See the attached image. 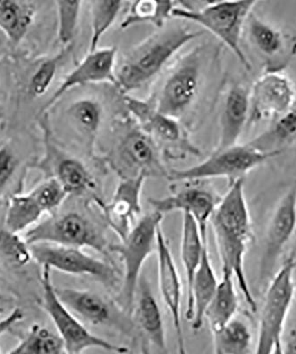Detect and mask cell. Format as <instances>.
I'll return each mask as SVG.
<instances>
[{"instance_id": "3", "label": "cell", "mask_w": 296, "mask_h": 354, "mask_svg": "<svg viewBox=\"0 0 296 354\" xmlns=\"http://www.w3.org/2000/svg\"><path fill=\"white\" fill-rule=\"evenodd\" d=\"M256 0L243 1H181L176 2L172 17L200 25L225 44L247 71L251 64L241 47L248 19L253 12Z\"/></svg>"}, {"instance_id": "16", "label": "cell", "mask_w": 296, "mask_h": 354, "mask_svg": "<svg viewBox=\"0 0 296 354\" xmlns=\"http://www.w3.org/2000/svg\"><path fill=\"white\" fill-rule=\"evenodd\" d=\"M116 59L118 49L115 47H106L88 53L73 71L66 75L57 90L41 109L39 115H46L63 95L75 87L100 83H109L116 86Z\"/></svg>"}, {"instance_id": "19", "label": "cell", "mask_w": 296, "mask_h": 354, "mask_svg": "<svg viewBox=\"0 0 296 354\" xmlns=\"http://www.w3.org/2000/svg\"><path fill=\"white\" fill-rule=\"evenodd\" d=\"M43 128L46 153L37 167L47 177L57 180L68 195L83 196L94 189L95 182L86 166L77 158L59 150L52 142V134L47 125L44 124Z\"/></svg>"}, {"instance_id": "8", "label": "cell", "mask_w": 296, "mask_h": 354, "mask_svg": "<svg viewBox=\"0 0 296 354\" xmlns=\"http://www.w3.org/2000/svg\"><path fill=\"white\" fill-rule=\"evenodd\" d=\"M41 284L43 308L55 324L68 354H82L91 348H99L119 354L128 353L126 347L110 343L91 333L83 322L63 304L55 292L50 268H43Z\"/></svg>"}, {"instance_id": "38", "label": "cell", "mask_w": 296, "mask_h": 354, "mask_svg": "<svg viewBox=\"0 0 296 354\" xmlns=\"http://www.w3.org/2000/svg\"><path fill=\"white\" fill-rule=\"evenodd\" d=\"M0 252L17 265L26 264L31 259L29 245L24 239L6 230L0 232Z\"/></svg>"}, {"instance_id": "35", "label": "cell", "mask_w": 296, "mask_h": 354, "mask_svg": "<svg viewBox=\"0 0 296 354\" xmlns=\"http://www.w3.org/2000/svg\"><path fill=\"white\" fill-rule=\"evenodd\" d=\"M71 48H64L58 55L44 59L35 69L28 84V94L31 99L44 96L55 81L59 63Z\"/></svg>"}, {"instance_id": "26", "label": "cell", "mask_w": 296, "mask_h": 354, "mask_svg": "<svg viewBox=\"0 0 296 354\" xmlns=\"http://www.w3.org/2000/svg\"><path fill=\"white\" fill-rule=\"evenodd\" d=\"M239 306V299L234 274L222 272L221 280L204 316V319L209 322L212 334L222 330L237 316Z\"/></svg>"}, {"instance_id": "41", "label": "cell", "mask_w": 296, "mask_h": 354, "mask_svg": "<svg viewBox=\"0 0 296 354\" xmlns=\"http://www.w3.org/2000/svg\"><path fill=\"white\" fill-rule=\"evenodd\" d=\"M24 313L20 308H15L6 317L0 319V337L10 330L18 322L23 320Z\"/></svg>"}, {"instance_id": "28", "label": "cell", "mask_w": 296, "mask_h": 354, "mask_svg": "<svg viewBox=\"0 0 296 354\" xmlns=\"http://www.w3.org/2000/svg\"><path fill=\"white\" fill-rule=\"evenodd\" d=\"M103 113L102 104L93 97L75 100L66 111L72 129L83 139L90 153H93L98 133L102 127Z\"/></svg>"}, {"instance_id": "24", "label": "cell", "mask_w": 296, "mask_h": 354, "mask_svg": "<svg viewBox=\"0 0 296 354\" xmlns=\"http://www.w3.org/2000/svg\"><path fill=\"white\" fill-rule=\"evenodd\" d=\"M138 298L134 319L148 340L163 352L167 351L165 321L162 310L146 280L138 283Z\"/></svg>"}, {"instance_id": "5", "label": "cell", "mask_w": 296, "mask_h": 354, "mask_svg": "<svg viewBox=\"0 0 296 354\" xmlns=\"http://www.w3.org/2000/svg\"><path fill=\"white\" fill-rule=\"evenodd\" d=\"M295 255L286 259L267 286L254 354H273L281 341L295 295Z\"/></svg>"}, {"instance_id": "22", "label": "cell", "mask_w": 296, "mask_h": 354, "mask_svg": "<svg viewBox=\"0 0 296 354\" xmlns=\"http://www.w3.org/2000/svg\"><path fill=\"white\" fill-rule=\"evenodd\" d=\"M250 119V90L234 84L226 91L220 115V137L215 151L238 145Z\"/></svg>"}, {"instance_id": "1", "label": "cell", "mask_w": 296, "mask_h": 354, "mask_svg": "<svg viewBox=\"0 0 296 354\" xmlns=\"http://www.w3.org/2000/svg\"><path fill=\"white\" fill-rule=\"evenodd\" d=\"M215 236L222 272L234 274L246 302L252 311L257 304L248 286L245 257L253 240V227L244 191V179L229 185L210 221Z\"/></svg>"}, {"instance_id": "2", "label": "cell", "mask_w": 296, "mask_h": 354, "mask_svg": "<svg viewBox=\"0 0 296 354\" xmlns=\"http://www.w3.org/2000/svg\"><path fill=\"white\" fill-rule=\"evenodd\" d=\"M201 35V31H193L183 25L162 28L131 50L120 64H116V87L122 94L140 90L162 71L178 50Z\"/></svg>"}, {"instance_id": "44", "label": "cell", "mask_w": 296, "mask_h": 354, "mask_svg": "<svg viewBox=\"0 0 296 354\" xmlns=\"http://www.w3.org/2000/svg\"><path fill=\"white\" fill-rule=\"evenodd\" d=\"M1 132H2V126H1V123H0V135H1Z\"/></svg>"}, {"instance_id": "4", "label": "cell", "mask_w": 296, "mask_h": 354, "mask_svg": "<svg viewBox=\"0 0 296 354\" xmlns=\"http://www.w3.org/2000/svg\"><path fill=\"white\" fill-rule=\"evenodd\" d=\"M163 219V214L153 211L141 217L121 243L110 245V252L118 255L124 265V278L118 300L120 308L128 315L133 311L145 262L156 252L157 232Z\"/></svg>"}, {"instance_id": "34", "label": "cell", "mask_w": 296, "mask_h": 354, "mask_svg": "<svg viewBox=\"0 0 296 354\" xmlns=\"http://www.w3.org/2000/svg\"><path fill=\"white\" fill-rule=\"evenodd\" d=\"M122 1L96 0L90 2L91 37L89 52L99 49L104 34L113 26L124 8Z\"/></svg>"}, {"instance_id": "12", "label": "cell", "mask_w": 296, "mask_h": 354, "mask_svg": "<svg viewBox=\"0 0 296 354\" xmlns=\"http://www.w3.org/2000/svg\"><path fill=\"white\" fill-rule=\"evenodd\" d=\"M296 232V181L276 205L268 223L259 264V286H266L276 274L280 259Z\"/></svg>"}, {"instance_id": "39", "label": "cell", "mask_w": 296, "mask_h": 354, "mask_svg": "<svg viewBox=\"0 0 296 354\" xmlns=\"http://www.w3.org/2000/svg\"><path fill=\"white\" fill-rule=\"evenodd\" d=\"M19 166V158L11 145L0 147V198L4 194Z\"/></svg>"}, {"instance_id": "17", "label": "cell", "mask_w": 296, "mask_h": 354, "mask_svg": "<svg viewBox=\"0 0 296 354\" xmlns=\"http://www.w3.org/2000/svg\"><path fill=\"white\" fill-rule=\"evenodd\" d=\"M58 298L78 319L91 325H112L122 330H130L131 322L127 313L91 290L56 288Z\"/></svg>"}, {"instance_id": "13", "label": "cell", "mask_w": 296, "mask_h": 354, "mask_svg": "<svg viewBox=\"0 0 296 354\" xmlns=\"http://www.w3.org/2000/svg\"><path fill=\"white\" fill-rule=\"evenodd\" d=\"M158 150L152 138L136 124L120 140L110 164L121 178L140 175L167 178L169 171L160 162Z\"/></svg>"}, {"instance_id": "9", "label": "cell", "mask_w": 296, "mask_h": 354, "mask_svg": "<svg viewBox=\"0 0 296 354\" xmlns=\"http://www.w3.org/2000/svg\"><path fill=\"white\" fill-rule=\"evenodd\" d=\"M29 249L31 259L43 268L75 276H89L108 289H114L119 283L114 266L87 254L83 249L49 243H33Z\"/></svg>"}, {"instance_id": "40", "label": "cell", "mask_w": 296, "mask_h": 354, "mask_svg": "<svg viewBox=\"0 0 296 354\" xmlns=\"http://www.w3.org/2000/svg\"><path fill=\"white\" fill-rule=\"evenodd\" d=\"M283 354H296V301L293 302L281 337Z\"/></svg>"}, {"instance_id": "29", "label": "cell", "mask_w": 296, "mask_h": 354, "mask_svg": "<svg viewBox=\"0 0 296 354\" xmlns=\"http://www.w3.org/2000/svg\"><path fill=\"white\" fill-rule=\"evenodd\" d=\"M181 243V259L187 280V295L191 292L192 284L198 268L201 264L204 250L207 242L201 238L199 227L193 217L183 214Z\"/></svg>"}, {"instance_id": "30", "label": "cell", "mask_w": 296, "mask_h": 354, "mask_svg": "<svg viewBox=\"0 0 296 354\" xmlns=\"http://www.w3.org/2000/svg\"><path fill=\"white\" fill-rule=\"evenodd\" d=\"M44 214L45 212L30 192L12 195L6 205L5 230L19 235L37 225Z\"/></svg>"}, {"instance_id": "32", "label": "cell", "mask_w": 296, "mask_h": 354, "mask_svg": "<svg viewBox=\"0 0 296 354\" xmlns=\"http://www.w3.org/2000/svg\"><path fill=\"white\" fill-rule=\"evenodd\" d=\"M213 338L215 354H252L253 337L250 325L237 316L213 334Z\"/></svg>"}, {"instance_id": "15", "label": "cell", "mask_w": 296, "mask_h": 354, "mask_svg": "<svg viewBox=\"0 0 296 354\" xmlns=\"http://www.w3.org/2000/svg\"><path fill=\"white\" fill-rule=\"evenodd\" d=\"M295 88L284 73H263L250 90L248 123L279 117L294 105Z\"/></svg>"}, {"instance_id": "21", "label": "cell", "mask_w": 296, "mask_h": 354, "mask_svg": "<svg viewBox=\"0 0 296 354\" xmlns=\"http://www.w3.org/2000/svg\"><path fill=\"white\" fill-rule=\"evenodd\" d=\"M157 261L160 296L172 315L177 337L179 354H188L185 347L181 321L182 284L171 248L163 234L162 226L157 232Z\"/></svg>"}, {"instance_id": "20", "label": "cell", "mask_w": 296, "mask_h": 354, "mask_svg": "<svg viewBox=\"0 0 296 354\" xmlns=\"http://www.w3.org/2000/svg\"><path fill=\"white\" fill-rule=\"evenodd\" d=\"M220 199L215 192L201 186H188L165 198H150L154 211L165 214L179 211L194 218L199 227L201 238L207 242V225Z\"/></svg>"}, {"instance_id": "42", "label": "cell", "mask_w": 296, "mask_h": 354, "mask_svg": "<svg viewBox=\"0 0 296 354\" xmlns=\"http://www.w3.org/2000/svg\"><path fill=\"white\" fill-rule=\"evenodd\" d=\"M273 354H283L281 348V341L277 344L275 350H274Z\"/></svg>"}, {"instance_id": "31", "label": "cell", "mask_w": 296, "mask_h": 354, "mask_svg": "<svg viewBox=\"0 0 296 354\" xmlns=\"http://www.w3.org/2000/svg\"><path fill=\"white\" fill-rule=\"evenodd\" d=\"M175 1H154L140 0L132 2L129 11L121 24L122 30L135 25L149 24L157 28L165 27L167 21L172 17Z\"/></svg>"}, {"instance_id": "18", "label": "cell", "mask_w": 296, "mask_h": 354, "mask_svg": "<svg viewBox=\"0 0 296 354\" xmlns=\"http://www.w3.org/2000/svg\"><path fill=\"white\" fill-rule=\"evenodd\" d=\"M147 177L140 175L121 178L111 201L98 202L107 225L122 240L138 223L142 213L141 194Z\"/></svg>"}, {"instance_id": "14", "label": "cell", "mask_w": 296, "mask_h": 354, "mask_svg": "<svg viewBox=\"0 0 296 354\" xmlns=\"http://www.w3.org/2000/svg\"><path fill=\"white\" fill-rule=\"evenodd\" d=\"M248 40L263 66V73H279L296 56V36L276 28L257 15L248 19Z\"/></svg>"}, {"instance_id": "7", "label": "cell", "mask_w": 296, "mask_h": 354, "mask_svg": "<svg viewBox=\"0 0 296 354\" xmlns=\"http://www.w3.org/2000/svg\"><path fill=\"white\" fill-rule=\"evenodd\" d=\"M279 156L264 153L248 144L236 145L222 151H215L207 159L197 165L169 172L171 182H198L211 178H225L229 185L244 179L247 174L268 160Z\"/></svg>"}, {"instance_id": "10", "label": "cell", "mask_w": 296, "mask_h": 354, "mask_svg": "<svg viewBox=\"0 0 296 354\" xmlns=\"http://www.w3.org/2000/svg\"><path fill=\"white\" fill-rule=\"evenodd\" d=\"M122 100L138 127L152 138L157 147L160 145L165 150L167 156L183 159L188 153L199 154V150L189 142L181 121L159 113L152 101L130 94H122Z\"/></svg>"}, {"instance_id": "25", "label": "cell", "mask_w": 296, "mask_h": 354, "mask_svg": "<svg viewBox=\"0 0 296 354\" xmlns=\"http://www.w3.org/2000/svg\"><path fill=\"white\" fill-rule=\"evenodd\" d=\"M264 153L281 155L296 144V101L283 115L274 119L266 131L247 143Z\"/></svg>"}, {"instance_id": "23", "label": "cell", "mask_w": 296, "mask_h": 354, "mask_svg": "<svg viewBox=\"0 0 296 354\" xmlns=\"http://www.w3.org/2000/svg\"><path fill=\"white\" fill-rule=\"evenodd\" d=\"M219 283L207 246L195 274L191 292L187 295L185 316L188 321L192 322L194 330H200L203 327L206 309L216 292Z\"/></svg>"}, {"instance_id": "37", "label": "cell", "mask_w": 296, "mask_h": 354, "mask_svg": "<svg viewBox=\"0 0 296 354\" xmlns=\"http://www.w3.org/2000/svg\"><path fill=\"white\" fill-rule=\"evenodd\" d=\"M45 214H55L68 194L53 177H47L30 192Z\"/></svg>"}, {"instance_id": "27", "label": "cell", "mask_w": 296, "mask_h": 354, "mask_svg": "<svg viewBox=\"0 0 296 354\" xmlns=\"http://www.w3.org/2000/svg\"><path fill=\"white\" fill-rule=\"evenodd\" d=\"M36 12L35 2L0 0V30L14 48L27 36Z\"/></svg>"}, {"instance_id": "33", "label": "cell", "mask_w": 296, "mask_h": 354, "mask_svg": "<svg viewBox=\"0 0 296 354\" xmlns=\"http://www.w3.org/2000/svg\"><path fill=\"white\" fill-rule=\"evenodd\" d=\"M8 354H68L64 343L48 328L35 324L17 347Z\"/></svg>"}, {"instance_id": "6", "label": "cell", "mask_w": 296, "mask_h": 354, "mask_svg": "<svg viewBox=\"0 0 296 354\" xmlns=\"http://www.w3.org/2000/svg\"><path fill=\"white\" fill-rule=\"evenodd\" d=\"M24 241L28 245L37 243H55L83 249L88 248L109 257L110 245L103 230L94 221L77 212L41 221L27 230Z\"/></svg>"}, {"instance_id": "36", "label": "cell", "mask_w": 296, "mask_h": 354, "mask_svg": "<svg viewBox=\"0 0 296 354\" xmlns=\"http://www.w3.org/2000/svg\"><path fill=\"white\" fill-rule=\"evenodd\" d=\"M82 1H55L58 14L59 42L64 48H71L73 43L80 21Z\"/></svg>"}, {"instance_id": "11", "label": "cell", "mask_w": 296, "mask_h": 354, "mask_svg": "<svg viewBox=\"0 0 296 354\" xmlns=\"http://www.w3.org/2000/svg\"><path fill=\"white\" fill-rule=\"evenodd\" d=\"M201 63L200 56L194 53L169 72L156 100H151L159 113L181 121L190 111L203 84Z\"/></svg>"}, {"instance_id": "43", "label": "cell", "mask_w": 296, "mask_h": 354, "mask_svg": "<svg viewBox=\"0 0 296 354\" xmlns=\"http://www.w3.org/2000/svg\"><path fill=\"white\" fill-rule=\"evenodd\" d=\"M3 97H4V93H3L1 83H0V101L3 100Z\"/></svg>"}, {"instance_id": "45", "label": "cell", "mask_w": 296, "mask_h": 354, "mask_svg": "<svg viewBox=\"0 0 296 354\" xmlns=\"http://www.w3.org/2000/svg\"><path fill=\"white\" fill-rule=\"evenodd\" d=\"M295 151H296V149Z\"/></svg>"}]
</instances>
